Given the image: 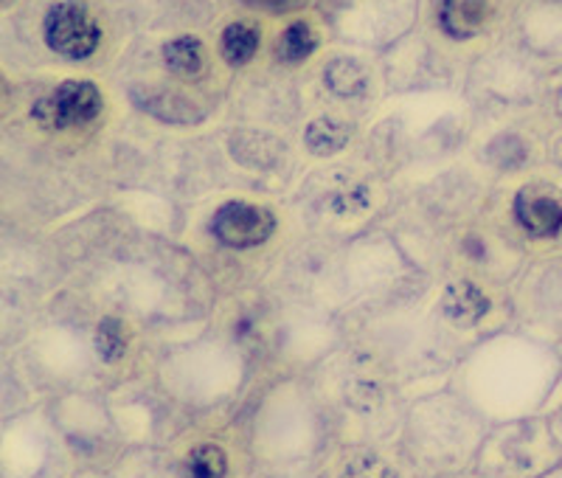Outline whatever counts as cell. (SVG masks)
Wrapping results in <instances>:
<instances>
[{"instance_id": "obj_1", "label": "cell", "mask_w": 562, "mask_h": 478, "mask_svg": "<svg viewBox=\"0 0 562 478\" xmlns=\"http://www.w3.org/2000/svg\"><path fill=\"white\" fill-rule=\"evenodd\" d=\"M448 386L490 425L540 416L562 386V349L531 332H495L461 355Z\"/></svg>"}, {"instance_id": "obj_2", "label": "cell", "mask_w": 562, "mask_h": 478, "mask_svg": "<svg viewBox=\"0 0 562 478\" xmlns=\"http://www.w3.org/2000/svg\"><path fill=\"white\" fill-rule=\"evenodd\" d=\"M243 422L259 476L318 478L338 445L307 375H284L270 382Z\"/></svg>"}, {"instance_id": "obj_3", "label": "cell", "mask_w": 562, "mask_h": 478, "mask_svg": "<svg viewBox=\"0 0 562 478\" xmlns=\"http://www.w3.org/2000/svg\"><path fill=\"white\" fill-rule=\"evenodd\" d=\"M338 445L394 447L403 431L408 397L389 375L355 352H335L310 371Z\"/></svg>"}, {"instance_id": "obj_4", "label": "cell", "mask_w": 562, "mask_h": 478, "mask_svg": "<svg viewBox=\"0 0 562 478\" xmlns=\"http://www.w3.org/2000/svg\"><path fill=\"white\" fill-rule=\"evenodd\" d=\"M490 422L453 389H436L408 402L394 451L416 478H441L473 470Z\"/></svg>"}, {"instance_id": "obj_5", "label": "cell", "mask_w": 562, "mask_h": 478, "mask_svg": "<svg viewBox=\"0 0 562 478\" xmlns=\"http://www.w3.org/2000/svg\"><path fill=\"white\" fill-rule=\"evenodd\" d=\"M248 364L237 344L198 341L167 352L155 369V389L183 416H214L243 391Z\"/></svg>"}, {"instance_id": "obj_6", "label": "cell", "mask_w": 562, "mask_h": 478, "mask_svg": "<svg viewBox=\"0 0 562 478\" xmlns=\"http://www.w3.org/2000/svg\"><path fill=\"white\" fill-rule=\"evenodd\" d=\"M45 411L74 462V470H110L127 451L110 414L108 394L102 391L59 394L45 402Z\"/></svg>"}, {"instance_id": "obj_7", "label": "cell", "mask_w": 562, "mask_h": 478, "mask_svg": "<svg viewBox=\"0 0 562 478\" xmlns=\"http://www.w3.org/2000/svg\"><path fill=\"white\" fill-rule=\"evenodd\" d=\"M164 451L175 478H256L245 422L183 425Z\"/></svg>"}, {"instance_id": "obj_8", "label": "cell", "mask_w": 562, "mask_h": 478, "mask_svg": "<svg viewBox=\"0 0 562 478\" xmlns=\"http://www.w3.org/2000/svg\"><path fill=\"white\" fill-rule=\"evenodd\" d=\"M560 462V440L549 414H540L492 425L473 470L486 478H540Z\"/></svg>"}, {"instance_id": "obj_9", "label": "cell", "mask_w": 562, "mask_h": 478, "mask_svg": "<svg viewBox=\"0 0 562 478\" xmlns=\"http://www.w3.org/2000/svg\"><path fill=\"white\" fill-rule=\"evenodd\" d=\"M70 473L74 462L45 405L3 420V478H68Z\"/></svg>"}, {"instance_id": "obj_10", "label": "cell", "mask_w": 562, "mask_h": 478, "mask_svg": "<svg viewBox=\"0 0 562 478\" xmlns=\"http://www.w3.org/2000/svg\"><path fill=\"white\" fill-rule=\"evenodd\" d=\"M37 32L45 52L70 65L97 59L108 40L102 14L88 0H48Z\"/></svg>"}, {"instance_id": "obj_11", "label": "cell", "mask_w": 562, "mask_h": 478, "mask_svg": "<svg viewBox=\"0 0 562 478\" xmlns=\"http://www.w3.org/2000/svg\"><path fill=\"white\" fill-rule=\"evenodd\" d=\"M108 99L102 85L88 77H65L40 93L29 108V119L40 133L74 135L102 122Z\"/></svg>"}, {"instance_id": "obj_12", "label": "cell", "mask_w": 562, "mask_h": 478, "mask_svg": "<svg viewBox=\"0 0 562 478\" xmlns=\"http://www.w3.org/2000/svg\"><path fill=\"white\" fill-rule=\"evenodd\" d=\"M515 310L531 335L551 341L562 338V251L537 259L520 279Z\"/></svg>"}, {"instance_id": "obj_13", "label": "cell", "mask_w": 562, "mask_h": 478, "mask_svg": "<svg viewBox=\"0 0 562 478\" xmlns=\"http://www.w3.org/2000/svg\"><path fill=\"white\" fill-rule=\"evenodd\" d=\"M515 229L535 245L562 243V184L551 178H535L515 191L509 205Z\"/></svg>"}, {"instance_id": "obj_14", "label": "cell", "mask_w": 562, "mask_h": 478, "mask_svg": "<svg viewBox=\"0 0 562 478\" xmlns=\"http://www.w3.org/2000/svg\"><path fill=\"white\" fill-rule=\"evenodd\" d=\"M279 220L273 211L262 203H250V200H225L211 214L209 234L220 248L228 251H254L262 248L273 240Z\"/></svg>"}, {"instance_id": "obj_15", "label": "cell", "mask_w": 562, "mask_h": 478, "mask_svg": "<svg viewBox=\"0 0 562 478\" xmlns=\"http://www.w3.org/2000/svg\"><path fill=\"white\" fill-rule=\"evenodd\" d=\"M318 478H416L394 447L335 445Z\"/></svg>"}, {"instance_id": "obj_16", "label": "cell", "mask_w": 562, "mask_h": 478, "mask_svg": "<svg viewBox=\"0 0 562 478\" xmlns=\"http://www.w3.org/2000/svg\"><path fill=\"white\" fill-rule=\"evenodd\" d=\"M436 310H439V319L448 321L453 330L470 332L479 330V326L484 324V319H490L492 301L479 281L453 279L450 285H445V290L439 293Z\"/></svg>"}, {"instance_id": "obj_17", "label": "cell", "mask_w": 562, "mask_h": 478, "mask_svg": "<svg viewBox=\"0 0 562 478\" xmlns=\"http://www.w3.org/2000/svg\"><path fill=\"white\" fill-rule=\"evenodd\" d=\"M160 63L180 82H200L209 74V48L198 34H175L160 45Z\"/></svg>"}, {"instance_id": "obj_18", "label": "cell", "mask_w": 562, "mask_h": 478, "mask_svg": "<svg viewBox=\"0 0 562 478\" xmlns=\"http://www.w3.org/2000/svg\"><path fill=\"white\" fill-rule=\"evenodd\" d=\"M490 14V0H436V23L456 43L479 37Z\"/></svg>"}, {"instance_id": "obj_19", "label": "cell", "mask_w": 562, "mask_h": 478, "mask_svg": "<svg viewBox=\"0 0 562 478\" xmlns=\"http://www.w3.org/2000/svg\"><path fill=\"white\" fill-rule=\"evenodd\" d=\"M130 326L122 315L108 313L97 321L93 332H90V352H93V364L104 371L122 369L124 360L130 357Z\"/></svg>"}, {"instance_id": "obj_20", "label": "cell", "mask_w": 562, "mask_h": 478, "mask_svg": "<svg viewBox=\"0 0 562 478\" xmlns=\"http://www.w3.org/2000/svg\"><path fill=\"white\" fill-rule=\"evenodd\" d=\"M262 48V29L254 20H231L217 34V57L231 70L250 65Z\"/></svg>"}, {"instance_id": "obj_21", "label": "cell", "mask_w": 562, "mask_h": 478, "mask_svg": "<svg viewBox=\"0 0 562 478\" xmlns=\"http://www.w3.org/2000/svg\"><path fill=\"white\" fill-rule=\"evenodd\" d=\"M318 29H315L307 18H295L279 32V37H276L273 43V54L281 65L295 68V65L307 63V59L318 52Z\"/></svg>"}, {"instance_id": "obj_22", "label": "cell", "mask_w": 562, "mask_h": 478, "mask_svg": "<svg viewBox=\"0 0 562 478\" xmlns=\"http://www.w3.org/2000/svg\"><path fill=\"white\" fill-rule=\"evenodd\" d=\"M110 473L115 478H175L164 447H127Z\"/></svg>"}, {"instance_id": "obj_23", "label": "cell", "mask_w": 562, "mask_h": 478, "mask_svg": "<svg viewBox=\"0 0 562 478\" xmlns=\"http://www.w3.org/2000/svg\"><path fill=\"white\" fill-rule=\"evenodd\" d=\"M349 127L344 122H338L333 115H321V119L310 122L307 130H304V144H307L313 155L326 158V155L340 153L349 144Z\"/></svg>"}, {"instance_id": "obj_24", "label": "cell", "mask_w": 562, "mask_h": 478, "mask_svg": "<svg viewBox=\"0 0 562 478\" xmlns=\"http://www.w3.org/2000/svg\"><path fill=\"white\" fill-rule=\"evenodd\" d=\"M243 3L248 9H262V12H270V14H281L301 7V0H243Z\"/></svg>"}, {"instance_id": "obj_25", "label": "cell", "mask_w": 562, "mask_h": 478, "mask_svg": "<svg viewBox=\"0 0 562 478\" xmlns=\"http://www.w3.org/2000/svg\"><path fill=\"white\" fill-rule=\"evenodd\" d=\"M549 420H551V427H554V434H557V440H560V447H562V397L554 409H551Z\"/></svg>"}, {"instance_id": "obj_26", "label": "cell", "mask_w": 562, "mask_h": 478, "mask_svg": "<svg viewBox=\"0 0 562 478\" xmlns=\"http://www.w3.org/2000/svg\"><path fill=\"white\" fill-rule=\"evenodd\" d=\"M68 478H115L110 470H74Z\"/></svg>"}, {"instance_id": "obj_27", "label": "cell", "mask_w": 562, "mask_h": 478, "mask_svg": "<svg viewBox=\"0 0 562 478\" xmlns=\"http://www.w3.org/2000/svg\"><path fill=\"white\" fill-rule=\"evenodd\" d=\"M441 478H486V476H481L479 470H467V473H456V476H441Z\"/></svg>"}, {"instance_id": "obj_28", "label": "cell", "mask_w": 562, "mask_h": 478, "mask_svg": "<svg viewBox=\"0 0 562 478\" xmlns=\"http://www.w3.org/2000/svg\"><path fill=\"white\" fill-rule=\"evenodd\" d=\"M540 478H562V462L557 467H551L549 473H543V476H540Z\"/></svg>"}, {"instance_id": "obj_29", "label": "cell", "mask_w": 562, "mask_h": 478, "mask_svg": "<svg viewBox=\"0 0 562 478\" xmlns=\"http://www.w3.org/2000/svg\"><path fill=\"white\" fill-rule=\"evenodd\" d=\"M554 158H557V164L562 166V141H560V144H557V149H554Z\"/></svg>"}, {"instance_id": "obj_30", "label": "cell", "mask_w": 562, "mask_h": 478, "mask_svg": "<svg viewBox=\"0 0 562 478\" xmlns=\"http://www.w3.org/2000/svg\"><path fill=\"white\" fill-rule=\"evenodd\" d=\"M546 3H557V7H562V0H546Z\"/></svg>"}, {"instance_id": "obj_31", "label": "cell", "mask_w": 562, "mask_h": 478, "mask_svg": "<svg viewBox=\"0 0 562 478\" xmlns=\"http://www.w3.org/2000/svg\"><path fill=\"white\" fill-rule=\"evenodd\" d=\"M12 3H14V0H3V7H7V9L12 7Z\"/></svg>"}, {"instance_id": "obj_32", "label": "cell", "mask_w": 562, "mask_h": 478, "mask_svg": "<svg viewBox=\"0 0 562 478\" xmlns=\"http://www.w3.org/2000/svg\"><path fill=\"white\" fill-rule=\"evenodd\" d=\"M256 478H281V476H259V473H256Z\"/></svg>"}]
</instances>
